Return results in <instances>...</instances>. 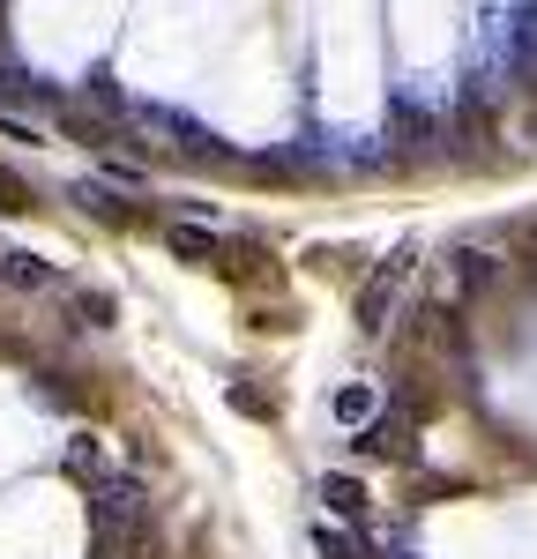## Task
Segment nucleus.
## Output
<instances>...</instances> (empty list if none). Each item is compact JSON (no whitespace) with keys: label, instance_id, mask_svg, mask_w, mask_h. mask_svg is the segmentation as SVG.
<instances>
[{"label":"nucleus","instance_id":"f257e3e1","mask_svg":"<svg viewBox=\"0 0 537 559\" xmlns=\"http://www.w3.org/2000/svg\"><path fill=\"white\" fill-rule=\"evenodd\" d=\"M90 522H97V559H128L134 545L150 537V500H142V485H134V477H105Z\"/></svg>","mask_w":537,"mask_h":559},{"label":"nucleus","instance_id":"f03ea898","mask_svg":"<svg viewBox=\"0 0 537 559\" xmlns=\"http://www.w3.org/2000/svg\"><path fill=\"white\" fill-rule=\"evenodd\" d=\"M410 261H418V254H410V247H396V254H389L373 276H366V284H358V329H366V336H381V329H389V313H396V299H403Z\"/></svg>","mask_w":537,"mask_h":559},{"label":"nucleus","instance_id":"7ed1b4c3","mask_svg":"<svg viewBox=\"0 0 537 559\" xmlns=\"http://www.w3.org/2000/svg\"><path fill=\"white\" fill-rule=\"evenodd\" d=\"M500 276H508V261H500V254L455 247V254L441 261V299H433V306H463V299H478V292H492Z\"/></svg>","mask_w":537,"mask_h":559},{"label":"nucleus","instance_id":"20e7f679","mask_svg":"<svg viewBox=\"0 0 537 559\" xmlns=\"http://www.w3.org/2000/svg\"><path fill=\"white\" fill-rule=\"evenodd\" d=\"M410 432H418V418L389 411V418L358 426V455H373V463H410Z\"/></svg>","mask_w":537,"mask_h":559},{"label":"nucleus","instance_id":"39448f33","mask_svg":"<svg viewBox=\"0 0 537 559\" xmlns=\"http://www.w3.org/2000/svg\"><path fill=\"white\" fill-rule=\"evenodd\" d=\"M165 254H179L187 269H217L224 231H210V224H165Z\"/></svg>","mask_w":537,"mask_h":559},{"label":"nucleus","instance_id":"423d86ee","mask_svg":"<svg viewBox=\"0 0 537 559\" xmlns=\"http://www.w3.org/2000/svg\"><path fill=\"white\" fill-rule=\"evenodd\" d=\"M68 202H75L83 216H97V224H134V202L112 187V179H75V187H68Z\"/></svg>","mask_w":537,"mask_h":559},{"label":"nucleus","instance_id":"0eeeda50","mask_svg":"<svg viewBox=\"0 0 537 559\" xmlns=\"http://www.w3.org/2000/svg\"><path fill=\"white\" fill-rule=\"evenodd\" d=\"M313 492H321V508H329V515H344V522H366V500H373V492H366L358 477H344V471H329Z\"/></svg>","mask_w":537,"mask_h":559},{"label":"nucleus","instance_id":"6e6552de","mask_svg":"<svg viewBox=\"0 0 537 559\" xmlns=\"http://www.w3.org/2000/svg\"><path fill=\"white\" fill-rule=\"evenodd\" d=\"M329 411H336L344 426H373V418H381V388L373 381H344L336 395H329Z\"/></svg>","mask_w":537,"mask_h":559},{"label":"nucleus","instance_id":"1a4fd4ad","mask_svg":"<svg viewBox=\"0 0 537 559\" xmlns=\"http://www.w3.org/2000/svg\"><path fill=\"white\" fill-rule=\"evenodd\" d=\"M0 276H8L15 292H45V284H52V261H38V254H0Z\"/></svg>","mask_w":537,"mask_h":559},{"label":"nucleus","instance_id":"9d476101","mask_svg":"<svg viewBox=\"0 0 537 559\" xmlns=\"http://www.w3.org/2000/svg\"><path fill=\"white\" fill-rule=\"evenodd\" d=\"M0 210H8V216H31V210H38V194H31V179L15 173V165H0Z\"/></svg>","mask_w":537,"mask_h":559},{"label":"nucleus","instance_id":"9b49d317","mask_svg":"<svg viewBox=\"0 0 537 559\" xmlns=\"http://www.w3.org/2000/svg\"><path fill=\"white\" fill-rule=\"evenodd\" d=\"M231 411H247V418H276V403H268V388L254 381V373L231 381Z\"/></svg>","mask_w":537,"mask_h":559},{"label":"nucleus","instance_id":"f8f14e48","mask_svg":"<svg viewBox=\"0 0 537 559\" xmlns=\"http://www.w3.org/2000/svg\"><path fill=\"white\" fill-rule=\"evenodd\" d=\"M75 321H83V329H105V321H112V299H105V292H75Z\"/></svg>","mask_w":537,"mask_h":559},{"label":"nucleus","instance_id":"ddd939ff","mask_svg":"<svg viewBox=\"0 0 537 559\" xmlns=\"http://www.w3.org/2000/svg\"><path fill=\"white\" fill-rule=\"evenodd\" d=\"M68 471H75V477H97V440H90V432H75V448H68ZM97 485H105V477H97Z\"/></svg>","mask_w":537,"mask_h":559},{"label":"nucleus","instance_id":"4468645a","mask_svg":"<svg viewBox=\"0 0 537 559\" xmlns=\"http://www.w3.org/2000/svg\"><path fill=\"white\" fill-rule=\"evenodd\" d=\"M530 134H537V120H530Z\"/></svg>","mask_w":537,"mask_h":559}]
</instances>
